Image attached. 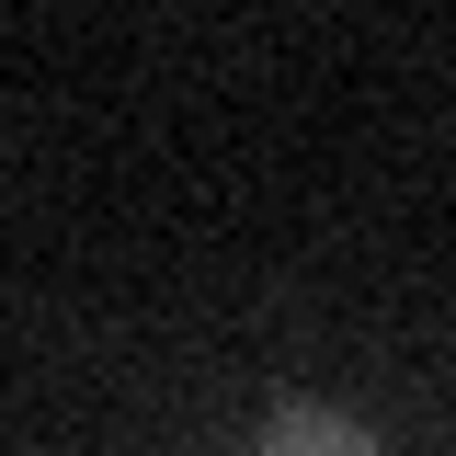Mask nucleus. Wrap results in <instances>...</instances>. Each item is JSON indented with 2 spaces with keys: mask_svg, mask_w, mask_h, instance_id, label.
I'll return each instance as SVG.
<instances>
[{
  "mask_svg": "<svg viewBox=\"0 0 456 456\" xmlns=\"http://www.w3.org/2000/svg\"><path fill=\"white\" fill-rule=\"evenodd\" d=\"M263 456H365V434H354V422H331V411H274Z\"/></svg>",
  "mask_w": 456,
  "mask_h": 456,
  "instance_id": "f257e3e1",
  "label": "nucleus"
}]
</instances>
